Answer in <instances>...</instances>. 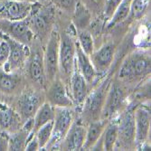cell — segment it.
<instances>
[{
  "label": "cell",
  "instance_id": "obj_27",
  "mask_svg": "<svg viewBox=\"0 0 151 151\" xmlns=\"http://www.w3.org/2000/svg\"><path fill=\"white\" fill-rule=\"evenodd\" d=\"M52 125H53V120L46 123V124L40 127L35 131V136L37 138L38 143H39V150H44L48 144L52 132Z\"/></svg>",
  "mask_w": 151,
  "mask_h": 151
},
{
  "label": "cell",
  "instance_id": "obj_4",
  "mask_svg": "<svg viewBox=\"0 0 151 151\" xmlns=\"http://www.w3.org/2000/svg\"><path fill=\"white\" fill-rule=\"evenodd\" d=\"M76 47L73 35L63 32L60 36L59 45V70L62 75L70 79L75 66Z\"/></svg>",
  "mask_w": 151,
  "mask_h": 151
},
{
  "label": "cell",
  "instance_id": "obj_9",
  "mask_svg": "<svg viewBox=\"0 0 151 151\" xmlns=\"http://www.w3.org/2000/svg\"><path fill=\"white\" fill-rule=\"evenodd\" d=\"M2 38L7 41L10 47V52L7 62L3 65V70L7 73L15 72L24 64L27 57L30 55V52L28 46L21 44L17 41L14 40L6 35H2Z\"/></svg>",
  "mask_w": 151,
  "mask_h": 151
},
{
  "label": "cell",
  "instance_id": "obj_1",
  "mask_svg": "<svg viewBox=\"0 0 151 151\" xmlns=\"http://www.w3.org/2000/svg\"><path fill=\"white\" fill-rule=\"evenodd\" d=\"M150 53L142 51L134 52L123 61L118 76L120 80L126 81L141 80L150 73Z\"/></svg>",
  "mask_w": 151,
  "mask_h": 151
},
{
  "label": "cell",
  "instance_id": "obj_14",
  "mask_svg": "<svg viewBox=\"0 0 151 151\" xmlns=\"http://www.w3.org/2000/svg\"><path fill=\"white\" fill-rule=\"evenodd\" d=\"M33 4L26 1L10 0L0 8V18L17 21L27 18L30 15Z\"/></svg>",
  "mask_w": 151,
  "mask_h": 151
},
{
  "label": "cell",
  "instance_id": "obj_35",
  "mask_svg": "<svg viewBox=\"0 0 151 151\" xmlns=\"http://www.w3.org/2000/svg\"><path fill=\"white\" fill-rule=\"evenodd\" d=\"M103 0H87L88 6L92 9V10H99L102 6Z\"/></svg>",
  "mask_w": 151,
  "mask_h": 151
},
{
  "label": "cell",
  "instance_id": "obj_32",
  "mask_svg": "<svg viewBox=\"0 0 151 151\" xmlns=\"http://www.w3.org/2000/svg\"><path fill=\"white\" fill-rule=\"evenodd\" d=\"M10 47L7 41L4 38L0 40V66H3L8 60Z\"/></svg>",
  "mask_w": 151,
  "mask_h": 151
},
{
  "label": "cell",
  "instance_id": "obj_17",
  "mask_svg": "<svg viewBox=\"0 0 151 151\" xmlns=\"http://www.w3.org/2000/svg\"><path fill=\"white\" fill-rule=\"evenodd\" d=\"M47 11L41 12L39 6L35 7L33 4L32 10H31V18L28 20L30 27L33 29L32 31L34 34L38 35L39 36H45L48 33L49 27L51 26L52 23V17L50 13H46Z\"/></svg>",
  "mask_w": 151,
  "mask_h": 151
},
{
  "label": "cell",
  "instance_id": "obj_19",
  "mask_svg": "<svg viewBox=\"0 0 151 151\" xmlns=\"http://www.w3.org/2000/svg\"><path fill=\"white\" fill-rule=\"evenodd\" d=\"M21 125V118L18 112L5 103L0 102V129L15 132Z\"/></svg>",
  "mask_w": 151,
  "mask_h": 151
},
{
  "label": "cell",
  "instance_id": "obj_12",
  "mask_svg": "<svg viewBox=\"0 0 151 151\" xmlns=\"http://www.w3.org/2000/svg\"><path fill=\"white\" fill-rule=\"evenodd\" d=\"M115 53V45L113 44H105L98 50L93 51L90 55L91 62L96 73L104 74L111 67Z\"/></svg>",
  "mask_w": 151,
  "mask_h": 151
},
{
  "label": "cell",
  "instance_id": "obj_28",
  "mask_svg": "<svg viewBox=\"0 0 151 151\" xmlns=\"http://www.w3.org/2000/svg\"><path fill=\"white\" fill-rule=\"evenodd\" d=\"M74 20L76 22V25L80 27V30L83 29L88 24L91 19L90 11L87 6L81 3H77L74 8Z\"/></svg>",
  "mask_w": 151,
  "mask_h": 151
},
{
  "label": "cell",
  "instance_id": "obj_6",
  "mask_svg": "<svg viewBox=\"0 0 151 151\" xmlns=\"http://www.w3.org/2000/svg\"><path fill=\"white\" fill-rule=\"evenodd\" d=\"M126 102V93L123 88L118 83L111 82L109 84L104 105L101 111V119H111L120 111Z\"/></svg>",
  "mask_w": 151,
  "mask_h": 151
},
{
  "label": "cell",
  "instance_id": "obj_15",
  "mask_svg": "<svg viewBox=\"0 0 151 151\" xmlns=\"http://www.w3.org/2000/svg\"><path fill=\"white\" fill-rule=\"evenodd\" d=\"M18 114L24 122L34 118L38 108L41 106V97L35 91H27L24 93L18 100Z\"/></svg>",
  "mask_w": 151,
  "mask_h": 151
},
{
  "label": "cell",
  "instance_id": "obj_5",
  "mask_svg": "<svg viewBox=\"0 0 151 151\" xmlns=\"http://www.w3.org/2000/svg\"><path fill=\"white\" fill-rule=\"evenodd\" d=\"M0 33L25 45H28L34 38V32L26 18L17 21L0 18Z\"/></svg>",
  "mask_w": 151,
  "mask_h": 151
},
{
  "label": "cell",
  "instance_id": "obj_11",
  "mask_svg": "<svg viewBox=\"0 0 151 151\" xmlns=\"http://www.w3.org/2000/svg\"><path fill=\"white\" fill-rule=\"evenodd\" d=\"M47 101L54 108H71L73 104L67 89L60 79H54L48 88Z\"/></svg>",
  "mask_w": 151,
  "mask_h": 151
},
{
  "label": "cell",
  "instance_id": "obj_34",
  "mask_svg": "<svg viewBox=\"0 0 151 151\" xmlns=\"http://www.w3.org/2000/svg\"><path fill=\"white\" fill-rule=\"evenodd\" d=\"M59 6L65 10H74L76 6V0H57Z\"/></svg>",
  "mask_w": 151,
  "mask_h": 151
},
{
  "label": "cell",
  "instance_id": "obj_3",
  "mask_svg": "<svg viewBox=\"0 0 151 151\" xmlns=\"http://www.w3.org/2000/svg\"><path fill=\"white\" fill-rule=\"evenodd\" d=\"M73 122V116L70 108H55L52 132L45 148L53 150L58 148Z\"/></svg>",
  "mask_w": 151,
  "mask_h": 151
},
{
  "label": "cell",
  "instance_id": "obj_22",
  "mask_svg": "<svg viewBox=\"0 0 151 151\" xmlns=\"http://www.w3.org/2000/svg\"><path fill=\"white\" fill-rule=\"evenodd\" d=\"M118 119H111L107 122V125L101 135L102 137V150H113L118 140Z\"/></svg>",
  "mask_w": 151,
  "mask_h": 151
},
{
  "label": "cell",
  "instance_id": "obj_8",
  "mask_svg": "<svg viewBox=\"0 0 151 151\" xmlns=\"http://www.w3.org/2000/svg\"><path fill=\"white\" fill-rule=\"evenodd\" d=\"M59 45L60 36L56 32H52L47 43L43 58L45 76L50 81L55 79L59 70Z\"/></svg>",
  "mask_w": 151,
  "mask_h": 151
},
{
  "label": "cell",
  "instance_id": "obj_26",
  "mask_svg": "<svg viewBox=\"0 0 151 151\" xmlns=\"http://www.w3.org/2000/svg\"><path fill=\"white\" fill-rule=\"evenodd\" d=\"M31 132L26 131L23 128L9 135V141H8V150L11 151H19L24 150L27 139Z\"/></svg>",
  "mask_w": 151,
  "mask_h": 151
},
{
  "label": "cell",
  "instance_id": "obj_25",
  "mask_svg": "<svg viewBox=\"0 0 151 151\" xmlns=\"http://www.w3.org/2000/svg\"><path fill=\"white\" fill-rule=\"evenodd\" d=\"M131 2H132V0H122L121 3L119 5V6L115 10L111 19L109 20L107 28H111V27L115 26L116 24L126 20V18L130 14Z\"/></svg>",
  "mask_w": 151,
  "mask_h": 151
},
{
  "label": "cell",
  "instance_id": "obj_33",
  "mask_svg": "<svg viewBox=\"0 0 151 151\" xmlns=\"http://www.w3.org/2000/svg\"><path fill=\"white\" fill-rule=\"evenodd\" d=\"M8 141H9V135L6 131L0 132V151L8 150Z\"/></svg>",
  "mask_w": 151,
  "mask_h": 151
},
{
  "label": "cell",
  "instance_id": "obj_18",
  "mask_svg": "<svg viewBox=\"0 0 151 151\" xmlns=\"http://www.w3.org/2000/svg\"><path fill=\"white\" fill-rule=\"evenodd\" d=\"M76 47V55H75V66L77 69L80 71V73L82 74L86 80L88 84H92L93 81L97 76L94 67L91 62L90 56L81 50L78 43H75Z\"/></svg>",
  "mask_w": 151,
  "mask_h": 151
},
{
  "label": "cell",
  "instance_id": "obj_13",
  "mask_svg": "<svg viewBox=\"0 0 151 151\" xmlns=\"http://www.w3.org/2000/svg\"><path fill=\"white\" fill-rule=\"evenodd\" d=\"M86 129L87 128L84 125H82L81 121L73 120L70 129L68 130L60 147L63 150H81L85 141Z\"/></svg>",
  "mask_w": 151,
  "mask_h": 151
},
{
  "label": "cell",
  "instance_id": "obj_24",
  "mask_svg": "<svg viewBox=\"0 0 151 151\" xmlns=\"http://www.w3.org/2000/svg\"><path fill=\"white\" fill-rule=\"evenodd\" d=\"M20 84V78L14 73L0 70V91L4 93H12Z\"/></svg>",
  "mask_w": 151,
  "mask_h": 151
},
{
  "label": "cell",
  "instance_id": "obj_29",
  "mask_svg": "<svg viewBox=\"0 0 151 151\" xmlns=\"http://www.w3.org/2000/svg\"><path fill=\"white\" fill-rule=\"evenodd\" d=\"M78 45L81 48V50L83 51L87 55H91L92 52L94 51V45H93V39L92 35L83 30H79L78 32V41H77Z\"/></svg>",
  "mask_w": 151,
  "mask_h": 151
},
{
  "label": "cell",
  "instance_id": "obj_36",
  "mask_svg": "<svg viewBox=\"0 0 151 151\" xmlns=\"http://www.w3.org/2000/svg\"><path fill=\"white\" fill-rule=\"evenodd\" d=\"M18 1H26V0H18Z\"/></svg>",
  "mask_w": 151,
  "mask_h": 151
},
{
  "label": "cell",
  "instance_id": "obj_21",
  "mask_svg": "<svg viewBox=\"0 0 151 151\" xmlns=\"http://www.w3.org/2000/svg\"><path fill=\"white\" fill-rule=\"evenodd\" d=\"M28 73L30 79L35 83H36L40 87H43L45 85L46 76L45 71L44 60L40 56L38 52H35L30 58L28 65Z\"/></svg>",
  "mask_w": 151,
  "mask_h": 151
},
{
  "label": "cell",
  "instance_id": "obj_31",
  "mask_svg": "<svg viewBox=\"0 0 151 151\" xmlns=\"http://www.w3.org/2000/svg\"><path fill=\"white\" fill-rule=\"evenodd\" d=\"M122 0H106V6L104 9V17L107 20H109L115 10L121 3Z\"/></svg>",
  "mask_w": 151,
  "mask_h": 151
},
{
  "label": "cell",
  "instance_id": "obj_7",
  "mask_svg": "<svg viewBox=\"0 0 151 151\" xmlns=\"http://www.w3.org/2000/svg\"><path fill=\"white\" fill-rule=\"evenodd\" d=\"M135 144L139 150H143L150 129V107L140 104L134 108Z\"/></svg>",
  "mask_w": 151,
  "mask_h": 151
},
{
  "label": "cell",
  "instance_id": "obj_23",
  "mask_svg": "<svg viewBox=\"0 0 151 151\" xmlns=\"http://www.w3.org/2000/svg\"><path fill=\"white\" fill-rule=\"evenodd\" d=\"M55 115V108L48 101L41 104L34 116V131L35 132L40 127L53 120Z\"/></svg>",
  "mask_w": 151,
  "mask_h": 151
},
{
  "label": "cell",
  "instance_id": "obj_10",
  "mask_svg": "<svg viewBox=\"0 0 151 151\" xmlns=\"http://www.w3.org/2000/svg\"><path fill=\"white\" fill-rule=\"evenodd\" d=\"M136 107V106H135ZM118 140L123 147H129L135 143V119L134 107L125 109L118 119Z\"/></svg>",
  "mask_w": 151,
  "mask_h": 151
},
{
  "label": "cell",
  "instance_id": "obj_16",
  "mask_svg": "<svg viewBox=\"0 0 151 151\" xmlns=\"http://www.w3.org/2000/svg\"><path fill=\"white\" fill-rule=\"evenodd\" d=\"M69 81L71 86V98L73 102L78 106L82 105L88 94V83L76 66H74Z\"/></svg>",
  "mask_w": 151,
  "mask_h": 151
},
{
  "label": "cell",
  "instance_id": "obj_20",
  "mask_svg": "<svg viewBox=\"0 0 151 151\" xmlns=\"http://www.w3.org/2000/svg\"><path fill=\"white\" fill-rule=\"evenodd\" d=\"M109 120L100 119L98 120H95L89 123V127L86 129V137L85 141L82 147L83 150L91 149V147L98 143L100 139L101 138V135L104 131V129L107 125V122Z\"/></svg>",
  "mask_w": 151,
  "mask_h": 151
},
{
  "label": "cell",
  "instance_id": "obj_30",
  "mask_svg": "<svg viewBox=\"0 0 151 151\" xmlns=\"http://www.w3.org/2000/svg\"><path fill=\"white\" fill-rule=\"evenodd\" d=\"M150 0H132L130 14L136 19H139L148 8Z\"/></svg>",
  "mask_w": 151,
  "mask_h": 151
},
{
  "label": "cell",
  "instance_id": "obj_2",
  "mask_svg": "<svg viewBox=\"0 0 151 151\" xmlns=\"http://www.w3.org/2000/svg\"><path fill=\"white\" fill-rule=\"evenodd\" d=\"M111 84L109 79H105L100 85L94 88L90 93L88 92L86 98L82 103V115L83 119L90 122L101 119V111L106 99V95Z\"/></svg>",
  "mask_w": 151,
  "mask_h": 151
}]
</instances>
